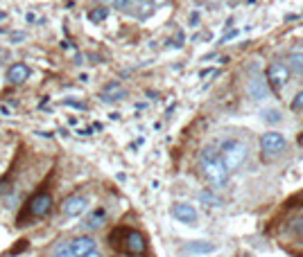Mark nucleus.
Wrapping results in <instances>:
<instances>
[{
    "label": "nucleus",
    "mask_w": 303,
    "mask_h": 257,
    "mask_svg": "<svg viewBox=\"0 0 303 257\" xmlns=\"http://www.w3.org/2000/svg\"><path fill=\"white\" fill-rule=\"evenodd\" d=\"M199 169L201 176L206 178L208 185H213L215 190H222L229 183V172L224 169L222 160H219V151L213 145H206L199 154Z\"/></svg>",
    "instance_id": "f257e3e1"
},
{
    "label": "nucleus",
    "mask_w": 303,
    "mask_h": 257,
    "mask_svg": "<svg viewBox=\"0 0 303 257\" xmlns=\"http://www.w3.org/2000/svg\"><path fill=\"white\" fill-rule=\"evenodd\" d=\"M247 156H249L247 145L240 142V140H236V138H229V140H224V142L219 145V160H222L224 169H226L229 174L238 172L240 167L247 162Z\"/></svg>",
    "instance_id": "f03ea898"
},
{
    "label": "nucleus",
    "mask_w": 303,
    "mask_h": 257,
    "mask_svg": "<svg viewBox=\"0 0 303 257\" xmlns=\"http://www.w3.org/2000/svg\"><path fill=\"white\" fill-rule=\"evenodd\" d=\"M52 206H55V201H52V194H50L48 190L36 192V194H32V196H30V201L25 203V210H23V214H20L18 221L23 223L25 217H32V219H43V217H48ZM20 223H18V225H20Z\"/></svg>",
    "instance_id": "7ed1b4c3"
},
{
    "label": "nucleus",
    "mask_w": 303,
    "mask_h": 257,
    "mask_svg": "<svg viewBox=\"0 0 303 257\" xmlns=\"http://www.w3.org/2000/svg\"><path fill=\"white\" fill-rule=\"evenodd\" d=\"M265 79H267L271 93H281L290 81V70L285 68L283 61H271L265 72Z\"/></svg>",
    "instance_id": "20e7f679"
},
{
    "label": "nucleus",
    "mask_w": 303,
    "mask_h": 257,
    "mask_svg": "<svg viewBox=\"0 0 303 257\" xmlns=\"http://www.w3.org/2000/svg\"><path fill=\"white\" fill-rule=\"evenodd\" d=\"M120 237H122V246L129 255H143L145 248H147V241H145L143 233H138V230L120 228Z\"/></svg>",
    "instance_id": "39448f33"
},
{
    "label": "nucleus",
    "mask_w": 303,
    "mask_h": 257,
    "mask_svg": "<svg viewBox=\"0 0 303 257\" xmlns=\"http://www.w3.org/2000/svg\"><path fill=\"white\" fill-rule=\"evenodd\" d=\"M88 206H91V201H88L84 194H72V196L64 198V203H61V214L68 219L82 217V214L88 210Z\"/></svg>",
    "instance_id": "423d86ee"
},
{
    "label": "nucleus",
    "mask_w": 303,
    "mask_h": 257,
    "mask_svg": "<svg viewBox=\"0 0 303 257\" xmlns=\"http://www.w3.org/2000/svg\"><path fill=\"white\" fill-rule=\"evenodd\" d=\"M68 246H70V255L72 257H100L95 239L88 237V235H82V237L68 241Z\"/></svg>",
    "instance_id": "0eeeda50"
},
{
    "label": "nucleus",
    "mask_w": 303,
    "mask_h": 257,
    "mask_svg": "<svg viewBox=\"0 0 303 257\" xmlns=\"http://www.w3.org/2000/svg\"><path fill=\"white\" fill-rule=\"evenodd\" d=\"M285 147H287V140L279 131H267V133L260 135V149H263L265 154H269V156L281 154V151H285Z\"/></svg>",
    "instance_id": "6e6552de"
},
{
    "label": "nucleus",
    "mask_w": 303,
    "mask_h": 257,
    "mask_svg": "<svg viewBox=\"0 0 303 257\" xmlns=\"http://www.w3.org/2000/svg\"><path fill=\"white\" fill-rule=\"evenodd\" d=\"M247 95L254 99V102H263L271 95L269 91V83L265 79V75H254L251 79L247 81Z\"/></svg>",
    "instance_id": "1a4fd4ad"
},
{
    "label": "nucleus",
    "mask_w": 303,
    "mask_h": 257,
    "mask_svg": "<svg viewBox=\"0 0 303 257\" xmlns=\"http://www.w3.org/2000/svg\"><path fill=\"white\" fill-rule=\"evenodd\" d=\"M170 212H172V217H174L176 221H181V223H186V225H197V221H199L197 208L190 206V203H174Z\"/></svg>",
    "instance_id": "9d476101"
},
{
    "label": "nucleus",
    "mask_w": 303,
    "mask_h": 257,
    "mask_svg": "<svg viewBox=\"0 0 303 257\" xmlns=\"http://www.w3.org/2000/svg\"><path fill=\"white\" fill-rule=\"evenodd\" d=\"M30 75H32V70H30V66L23 64V61H18V64H14V66L7 68V81L14 83V86L25 83L30 79Z\"/></svg>",
    "instance_id": "9b49d317"
},
{
    "label": "nucleus",
    "mask_w": 303,
    "mask_h": 257,
    "mask_svg": "<svg viewBox=\"0 0 303 257\" xmlns=\"http://www.w3.org/2000/svg\"><path fill=\"white\" fill-rule=\"evenodd\" d=\"M124 97H127V91H124V86L120 81H109L100 93L102 102H120V99H124Z\"/></svg>",
    "instance_id": "f8f14e48"
},
{
    "label": "nucleus",
    "mask_w": 303,
    "mask_h": 257,
    "mask_svg": "<svg viewBox=\"0 0 303 257\" xmlns=\"http://www.w3.org/2000/svg\"><path fill=\"white\" fill-rule=\"evenodd\" d=\"M184 250L188 255H208V253H215L217 244H213V241H190Z\"/></svg>",
    "instance_id": "ddd939ff"
},
{
    "label": "nucleus",
    "mask_w": 303,
    "mask_h": 257,
    "mask_svg": "<svg viewBox=\"0 0 303 257\" xmlns=\"http://www.w3.org/2000/svg\"><path fill=\"white\" fill-rule=\"evenodd\" d=\"M104 223H107V210H104V208H97V210H93V212L86 217L84 228H86V230H97V228H102Z\"/></svg>",
    "instance_id": "4468645a"
},
{
    "label": "nucleus",
    "mask_w": 303,
    "mask_h": 257,
    "mask_svg": "<svg viewBox=\"0 0 303 257\" xmlns=\"http://www.w3.org/2000/svg\"><path fill=\"white\" fill-rule=\"evenodd\" d=\"M283 64L287 70H290V75L292 72H294V75H303V52H290Z\"/></svg>",
    "instance_id": "2eb2a0df"
},
{
    "label": "nucleus",
    "mask_w": 303,
    "mask_h": 257,
    "mask_svg": "<svg viewBox=\"0 0 303 257\" xmlns=\"http://www.w3.org/2000/svg\"><path fill=\"white\" fill-rule=\"evenodd\" d=\"M199 201L204 203V206H208V208H219V206H222L219 196H215L213 190H201L199 192Z\"/></svg>",
    "instance_id": "dca6fc26"
},
{
    "label": "nucleus",
    "mask_w": 303,
    "mask_h": 257,
    "mask_svg": "<svg viewBox=\"0 0 303 257\" xmlns=\"http://www.w3.org/2000/svg\"><path fill=\"white\" fill-rule=\"evenodd\" d=\"M86 16H88V20H91L93 25H97V23H102V20L109 18V7H95V9H91Z\"/></svg>",
    "instance_id": "f3484780"
},
{
    "label": "nucleus",
    "mask_w": 303,
    "mask_h": 257,
    "mask_svg": "<svg viewBox=\"0 0 303 257\" xmlns=\"http://www.w3.org/2000/svg\"><path fill=\"white\" fill-rule=\"evenodd\" d=\"M260 120H263L265 124H279L281 122V113L276 111V108H265V111L260 113Z\"/></svg>",
    "instance_id": "a211bd4d"
},
{
    "label": "nucleus",
    "mask_w": 303,
    "mask_h": 257,
    "mask_svg": "<svg viewBox=\"0 0 303 257\" xmlns=\"http://www.w3.org/2000/svg\"><path fill=\"white\" fill-rule=\"evenodd\" d=\"M52 257H72L70 255V246H68V241H61V244L55 246V250H52Z\"/></svg>",
    "instance_id": "6ab92c4d"
},
{
    "label": "nucleus",
    "mask_w": 303,
    "mask_h": 257,
    "mask_svg": "<svg viewBox=\"0 0 303 257\" xmlns=\"http://www.w3.org/2000/svg\"><path fill=\"white\" fill-rule=\"evenodd\" d=\"M290 108L294 113H303V91H299L294 95V99H292V104H290Z\"/></svg>",
    "instance_id": "aec40b11"
},
{
    "label": "nucleus",
    "mask_w": 303,
    "mask_h": 257,
    "mask_svg": "<svg viewBox=\"0 0 303 257\" xmlns=\"http://www.w3.org/2000/svg\"><path fill=\"white\" fill-rule=\"evenodd\" d=\"M238 36H240V30H229L226 34H222V39H219V43H229V41L238 39Z\"/></svg>",
    "instance_id": "412c9836"
},
{
    "label": "nucleus",
    "mask_w": 303,
    "mask_h": 257,
    "mask_svg": "<svg viewBox=\"0 0 303 257\" xmlns=\"http://www.w3.org/2000/svg\"><path fill=\"white\" fill-rule=\"evenodd\" d=\"M292 233H294L296 237H303V217H296L294 225H292Z\"/></svg>",
    "instance_id": "4be33fe9"
},
{
    "label": "nucleus",
    "mask_w": 303,
    "mask_h": 257,
    "mask_svg": "<svg viewBox=\"0 0 303 257\" xmlns=\"http://www.w3.org/2000/svg\"><path fill=\"white\" fill-rule=\"evenodd\" d=\"M111 3V7H116V9H127L129 5H132V0H109Z\"/></svg>",
    "instance_id": "5701e85b"
},
{
    "label": "nucleus",
    "mask_w": 303,
    "mask_h": 257,
    "mask_svg": "<svg viewBox=\"0 0 303 257\" xmlns=\"http://www.w3.org/2000/svg\"><path fill=\"white\" fill-rule=\"evenodd\" d=\"M66 106H72V108H80V111H84L86 108V104H82V102H75V99H66Z\"/></svg>",
    "instance_id": "b1692460"
},
{
    "label": "nucleus",
    "mask_w": 303,
    "mask_h": 257,
    "mask_svg": "<svg viewBox=\"0 0 303 257\" xmlns=\"http://www.w3.org/2000/svg\"><path fill=\"white\" fill-rule=\"evenodd\" d=\"M211 75H217V70H215V68H206V70H201V72H199V77H201V79H206V77H211Z\"/></svg>",
    "instance_id": "393cba45"
},
{
    "label": "nucleus",
    "mask_w": 303,
    "mask_h": 257,
    "mask_svg": "<svg viewBox=\"0 0 303 257\" xmlns=\"http://www.w3.org/2000/svg\"><path fill=\"white\" fill-rule=\"evenodd\" d=\"M197 23H199V12H192L190 14V25L192 27H197Z\"/></svg>",
    "instance_id": "a878e982"
},
{
    "label": "nucleus",
    "mask_w": 303,
    "mask_h": 257,
    "mask_svg": "<svg viewBox=\"0 0 303 257\" xmlns=\"http://www.w3.org/2000/svg\"><path fill=\"white\" fill-rule=\"evenodd\" d=\"M12 39H14V41H23V39H25V34H14Z\"/></svg>",
    "instance_id": "bb28decb"
},
{
    "label": "nucleus",
    "mask_w": 303,
    "mask_h": 257,
    "mask_svg": "<svg viewBox=\"0 0 303 257\" xmlns=\"http://www.w3.org/2000/svg\"><path fill=\"white\" fill-rule=\"evenodd\" d=\"M3 56H7V52H5V50H0V59H3Z\"/></svg>",
    "instance_id": "cd10ccee"
},
{
    "label": "nucleus",
    "mask_w": 303,
    "mask_h": 257,
    "mask_svg": "<svg viewBox=\"0 0 303 257\" xmlns=\"http://www.w3.org/2000/svg\"><path fill=\"white\" fill-rule=\"evenodd\" d=\"M5 16H7V14H3V12H0V20H3V18H5Z\"/></svg>",
    "instance_id": "c85d7f7f"
},
{
    "label": "nucleus",
    "mask_w": 303,
    "mask_h": 257,
    "mask_svg": "<svg viewBox=\"0 0 303 257\" xmlns=\"http://www.w3.org/2000/svg\"><path fill=\"white\" fill-rule=\"evenodd\" d=\"M299 142H301V147H303V133H301V138H299Z\"/></svg>",
    "instance_id": "c756f323"
},
{
    "label": "nucleus",
    "mask_w": 303,
    "mask_h": 257,
    "mask_svg": "<svg viewBox=\"0 0 303 257\" xmlns=\"http://www.w3.org/2000/svg\"><path fill=\"white\" fill-rule=\"evenodd\" d=\"M132 3H145V0H132Z\"/></svg>",
    "instance_id": "7c9ffc66"
},
{
    "label": "nucleus",
    "mask_w": 303,
    "mask_h": 257,
    "mask_svg": "<svg viewBox=\"0 0 303 257\" xmlns=\"http://www.w3.org/2000/svg\"><path fill=\"white\" fill-rule=\"evenodd\" d=\"M231 3H238V0H231Z\"/></svg>",
    "instance_id": "2f4dec72"
}]
</instances>
